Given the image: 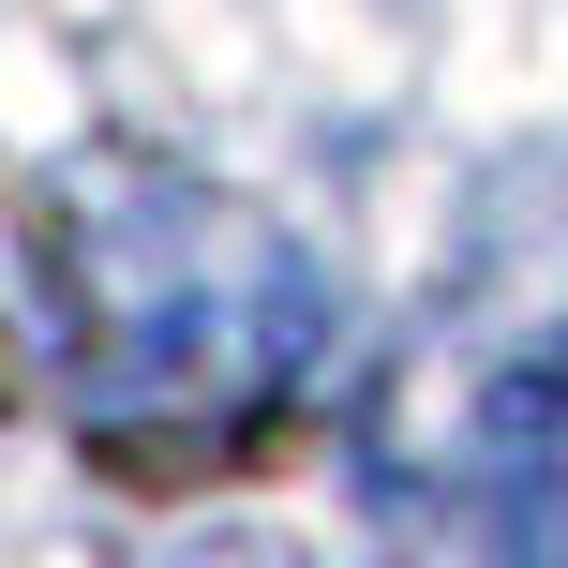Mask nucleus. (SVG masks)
I'll list each match as a JSON object with an SVG mask.
<instances>
[{
    "label": "nucleus",
    "instance_id": "1",
    "mask_svg": "<svg viewBox=\"0 0 568 568\" xmlns=\"http://www.w3.org/2000/svg\"><path fill=\"white\" fill-rule=\"evenodd\" d=\"M45 344L90 434L225 449L329 359V270L195 165H90L45 195Z\"/></svg>",
    "mask_w": 568,
    "mask_h": 568
},
{
    "label": "nucleus",
    "instance_id": "2",
    "mask_svg": "<svg viewBox=\"0 0 568 568\" xmlns=\"http://www.w3.org/2000/svg\"><path fill=\"white\" fill-rule=\"evenodd\" d=\"M374 479H419L449 539H568V300H539L524 329L464 344V374L434 389V419H374Z\"/></svg>",
    "mask_w": 568,
    "mask_h": 568
}]
</instances>
